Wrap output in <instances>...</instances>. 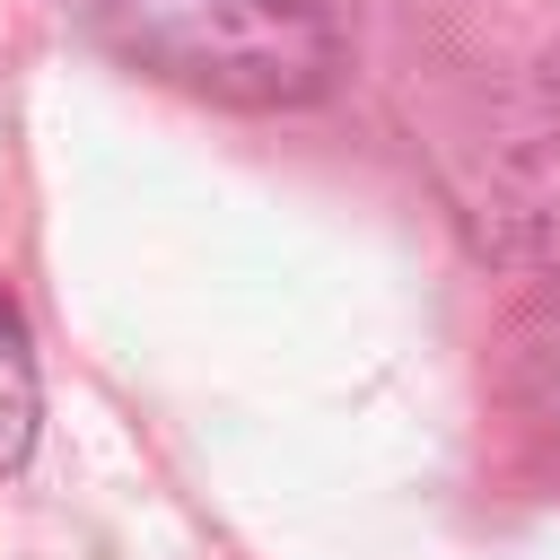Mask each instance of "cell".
<instances>
[{
    "instance_id": "obj_2",
    "label": "cell",
    "mask_w": 560,
    "mask_h": 560,
    "mask_svg": "<svg viewBox=\"0 0 560 560\" xmlns=\"http://www.w3.org/2000/svg\"><path fill=\"white\" fill-rule=\"evenodd\" d=\"M455 201L481 228V245L560 280V114L499 122L472 149V166H455Z\"/></svg>"
},
{
    "instance_id": "obj_1",
    "label": "cell",
    "mask_w": 560,
    "mask_h": 560,
    "mask_svg": "<svg viewBox=\"0 0 560 560\" xmlns=\"http://www.w3.org/2000/svg\"><path fill=\"white\" fill-rule=\"evenodd\" d=\"M70 18L122 70L236 114H289L341 79L332 0H70Z\"/></svg>"
},
{
    "instance_id": "obj_3",
    "label": "cell",
    "mask_w": 560,
    "mask_h": 560,
    "mask_svg": "<svg viewBox=\"0 0 560 560\" xmlns=\"http://www.w3.org/2000/svg\"><path fill=\"white\" fill-rule=\"evenodd\" d=\"M26 446H35V359H26L18 306L0 298V472L26 464Z\"/></svg>"
},
{
    "instance_id": "obj_4",
    "label": "cell",
    "mask_w": 560,
    "mask_h": 560,
    "mask_svg": "<svg viewBox=\"0 0 560 560\" xmlns=\"http://www.w3.org/2000/svg\"><path fill=\"white\" fill-rule=\"evenodd\" d=\"M551 88H560V52H551Z\"/></svg>"
}]
</instances>
